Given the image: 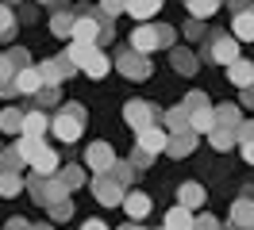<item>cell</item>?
I'll use <instances>...</instances> for the list:
<instances>
[{"mask_svg": "<svg viewBox=\"0 0 254 230\" xmlns=\"http://www.w3.org/2000/svg\"><path fill=\"white\" fill-rule=\"evenodd\" d=\"M174 43V27H135L131 35V50L135 54H150V50H158V46H170Z\"/></svg>", "mask_w": 254, "mask_h": 230, "instance_id": "obj_1", "label": "cell"}, {"mask_svg": "<svg viewBox=\"0 0 254 230\" xmlns=\"http://www.w3.org/2000/svg\"><path fill=\"white\" fill-rule=\"evenodd\" d=\"M177 199H181L177 207H200V203H204V188H200V184H181Z\"/></svg>", "mask_w": 254, "mask_h": 230, "instance_id": "obj_22", "label": "cell"}, {"mask_svg": "<svg viewBox=\"0 0 254 230\" xmlns=\"http://www.w3.org/2000/svg\"><path fill=\"white\" fill-rule=\"evenodd\" d=\"M93 196L100 199L104 207H120V199H124V188H120V184H116L108 173H104V177H96V181H93Z\"/></svg>", "mask_w": 254, "mask_h": 230, "instance_id": "obj_11", "label": "cell"}, {"mask_svg": "<svg viewBox=\"0 0 254 230\" xmlns=\"http://www.w3.org/2000/svg\"><path fill=\"white\" fill-rule=\"evenodd\" d=\"M12 89H16V92H27V96H35V92L43 89V77H39V69H35V65H27V69H16Z\"/></svg>", "mask_w": 254, "mask_h": 230, "instance_id": "obj_14", "label": "cell"}, {"mask_svg": "<svg viewBox=\"0 0 254 230\" xmlns=\"http://www.w3.org/2000/svg\"><path fill=\"white\" fill-rule=\"evenodd\" d=\"M69 215H73V203H69V196L58 199V203H50V219H54V223H65Z\"/></svg>", "mask_w": 254, "mask_h": 230, "instance_id": "obj_37", "label": "cell"}, {"mask_svg": "<svg viewBox=\"0 0 254 230\" xmlns=\"http://www.w3.org/2000/svg\"><path fill=\"white\" fill-rule=\"evenodd\" d=\"M100 8H104V15H120L127 12V0H100Z\"/></svg>", "mask_w": 254, "mask_h": 230, "instance_id": "obj_40", "label": "cell"}, {"mask_svg": "<svg viewBox=\"0 0 254 230\" xmlns=\"http://www.w3.org/2000/svg\"><path fill=\"white\" fill-rule=\"evenodd\" d=\"M19 192H23V181H19L16 173H0V196L12 199V196H19Z\"/></svg>", "mask_w": 254, "mask_h": 230, "instance_id": "obj_31", "label": "cell"}, {"mask_svg": "<svg viewBox=\"0 0 254 230\" xmlns=\"http://www.w3.org/2000/svg\"><path fill=\"white\" fill-rule=\"evenodd\" d=\"M12 81H16V65H12L8 58H0V96L12 92Z\"/></svg>", "mask_w": 254, "mask_h": 230, "instance_id": "obj_34", "label": "cell"}, {"mask_svg": "<svg viewBox=\"0 0 254 230\" xmlns=\"http://www.w3.org/2000/svg\"><path fill=\"white\" fill-rule=\"evenodd\" d=\"M81 230H108V227H104L100 219H89V223H81Z\"/></svg>", "mask_w": 254, "mask_h": 230, "instance_id": "obj_46", "label": "cell"}, {"mask_svg": "<svg viewBox=\"0 0 254 230\" xmlns=\"http://www.w3.org/2000/svg\"><path fill=\"white\" fill-rule=\"evenodd\" d=\"M16 165H23V161H19V153H16V150L0 153V173H16Z\"/></svg>", "mask_w": 254, "mask_h": 230, "instance_id": "obj_38", "label": "cell"}, {"mask_svg": "<svg viewBox=\"0 0 254 230\" xmlns=\"http://www.w3.org/2000/svg\"><path fill=\"white\" fill-rule=\"evenodd\" d=\"M192 146H196V135H192V131H181V135H170V142H166V153L185 157V153H192Z\"/></svg>", "mask_w": 254, "mask_h": 230, "instance_id": "obj_16", "label": "cell"}, {"mask_svg": "<svg viewBox=\"0 0 254 230\" xmlns=\"http://www.w3.org/2000/svg\"><path fill=\"white\" fill-rule=\"evenodd\" d=\"M85 165L93 169L96 177H104V173L116 165V153H112V146H108V142H93V146L85 150Z\"/></svg>", "mask_w": 254, "mask_h": 230, "instance_id": "obj_6", "label": "cell"}, {"mask_svg": "<svg viewBox=\"0 0 254 230\" xmlns=\"http://www.w3.org/2000/svg\"><path fill=\"white\" fill-rule=\"evenodd\" d=\"M120 207H124L131 219H146V215H150V196H146V192H127V196L120 199Z\"/></svg>", "mask_w": 254, "mask_h": 230, "instance_id": "obj_13", "label": "cell"}, {"mask_svg": "<svg viewBox=\"0 0 254 230\" xmlns=\"http://www.w3.org/2000/svg\"><path fill=\"white\" fill-rule=\"evenodd\" d=\"M50 131H54V138H62V142H77L81 131H85V111L77 104H69L65 111H58V119L50 123Z\"/></svg>", "mask_w": 254, "mask_h": 230, "instance_id": "obj_2", "label": "cell"}, {"mask_svg": "<svg viewBox=\"0 0 254 230\" xmlns=\"http://www.w3.org/2000/svg\"><path fill=\"white\" fill-rule=\"evenodd\" d=\"M27 192H31L35 199H39V203H58V199H65V188L58 181H50V177H31V181H27Z\"/></svg>", "mask_w": 254, "mask_h": 230, "instance_id": "obj_5", "label": "cell"}, {"mask_svg": "<svg viewBox=\"0 0 254 230\" xmlns=\"http://www.w3.org/2000/svg\"><path fill=\"white\" fill-rule=\"evenodd\" d=\"M181 107H185V111H196V107H208V96H204V92H192V96H185V104H181Z\"/></svg>", "mask_w": 254, "mask_h": 230, "instance_id": "obj_39", "label": "cell"}, {"mask_svg": "<svg viewBox=\"0 0 254 230\" xmlns=\"http://www.w3.org/2000/svg\"><path fill=\"white\" fill-rule=\"evenodd\" d=\"M19 123H23V111H12V107L0 111V131L4 135H19Z\"/></svg>", "mask_w": 254, "mask_h": 230, "instance_id": "obj_29", "label": "cell"}, {"mask_svg": "<svg viewBox=\"0 0 254 230\" xmlns=\"http://www.w3.org/2000/svg\"><path fill=\"white\" fill-rule=\"evenodd\" d=\"M12 31H16V15L8 4H0V39H12Z\"/></svg>", "mask_w": 254, "mask_h": 230, "instance_id": "obj_36", "label": "cell"}, {"mask_svg": "<svg viewBox=\"0 0 254 230\" xmlns=\"http://www.w3.org/2000/svg\"><path fill=\"white\" fill-rule=\"evenodd\" d=\"M235 142H254V123H239L235 127Z\"/></svg>", "mask_w": 254, "mask_h": 230, "instance_id": "obj_42", "label": "cell"}, {"mask_svg": "<svg viewBox=\"0 0 254 230\" xmlns=\"http://www.w3.org/2000/svg\"><path fill=\"white\" fill-rule=\"evenodd\" d=\"M231 227H254V199H239L231 207Z\"/></svg>", "mask_w": 254, "mask_h": 230, "instance_id": "obj_19", "label": "cell"}, {"mask_svg": "<svg viewBox=\"0 0 254 230\" xmlns=\"http://www.w3.org/2000/svg\"><path fill=\"white\" fill-rule=\"evenodd\" d=\"M27 165L35 169V177H54V173H58V153L50 150V146H39Z\"/></svg>", "mask_w": 254, "mask_h": 230, "instance_id": "obj_12", "label": "cell"}, {"mask_svg": "<svg viewBox=\"0 0 254 230\" xmlns=\"http://www.w3.org/2000/svg\"><path fill=\"white\" fill-rule=\"evenodd\" d=\"M100 35H104V23H100L96 15H77V19H73V27H69V39H73V43L96 46V43H100Z\"/></svg>", "mask_w": 254, "mask_h": 230, "instance_id": "obj_3", "label": "cell"}, {"mask_svg": "<svg viewBox=\"0 0 254 230\" xmlns=\"http://www.w3.org/2000/svg\"><path fill=\"white\" fill-rule=\"evenodd\" d=\"M139 135V150L146 157H154V153H166V142H170V131H162L158 123L154 127H143V131H135Z\"/></svg>", "mask_w": 254, "mask_h": 230, "instance_id": "obj_7", "label": "cell"}, {"mask_svg": "<svg viewBox=\"0 0 254 230\" xmlns=\"http://www.w3.org/2000/svg\"><path fill=\"white\" fill-rule=\"evenodd\" d=\"M239 146H243V157H247V161L254 165V142H239Z\"/></svg>", "mask_w": 254, "mask_h": 230, "instance_id": "obj_44", "label": "cell"}, {"mask_svg": "<svg viewBox=\"0 0 254 230\" xmlns=\"http://www.w3.org/2000/svg\"><path fill=\"white\" fill-rule=\"evenodd\" d=\"M39 230H47V227H39Z\"/></svg>", "mask_w": 254, "mask_h": 230, "instance_id": "obj_50", "label": "cell"}, {"mask_svg": "<svg viewBox=\"0 0 254 230\" xmlns=\"http://www.w3.org/2000/svg\"><path fill=\"white\" fill-rule=\"evenodd\" d=\"M166 127H170L174 135L189 131V111H185V107H170V111H166Z\"/></svg>", "mask_w": 254, "mask_h": 230, "instance_id": "obj_27", "label": "cell"}, {"mask_svg": "<svg viewBox=\"0 0 254 230\" xmlns=\"http://www.w3.org/2000/svg\"><path fill=\"white\" fill-rule=\"evenodd\" d=\"M116 65H120V73L131 77V81H146V77H150V65H146V58H143V54H135V50H124Z\"/></svg>", "mask_w": 254, "mask_h": 230, "instance_id": "obj_10", "label": "cell"}, {"mask_svg": "<svg viewBox=\"0 0 254 230\" xmlns=\"http://www.w3.org/2000/svg\"><path fill=\"white\" fill-rule=\"evenodd\" d=\"M174 65H177V73H196V58L189 50H174Z\"/></svg>", "mask_w": 254, "mask_h": 230, "instance_id": "obj_35", "label": "cell"}, {"mask_svg": "<svg viewBox=\"0 0 254 230\" xmlns=\"http://www.w3.org/2000/svg\"><path fill=\"white\" fill-rule=\"evenodd\" d=\"M162 230H192V211L189 207H174V211L166 215V227Z\"/></svg>", "mask_w": 254, "mask_h": 230, "instance_id": "obj_20", "label": "cell"}, {"mask_svg": "<svg viewBox=\"0 0 254 230\" xmlns=\"http://www.w3.org/2000/svg\"><path fill=\"white\" fill-rule=\"evenodd\" d=\"M43 4H54V0H43Z\"/></svg>", "mask_w": 254, "mask_h": 230, "instance_id": "obj_49", "label": "cell"}, {"mask_svg": "<svg viewBox=\"0 0 254 230\" xmlns=\"http://www.w3.org/2000/svg\"><path fill=\"white\" fill-rule=\"evenodd\" d=\"M212 127H216L212 107H196V111H189V131H212Z\"/></svg>", "mask_w": 254, "mask_h": 230, "instance_id": "obj_25", "label": "cell"}, {"mask_svg": "<svg viewBox=\"0 0 254 230\" xmlns=\"http://www.w3.org/2000/svg\"><path fill=\"white\" fill-rule=\"evenodd\" d=\"M108 177H112L116 184H120V188H127V184H131V177H135V169H131V165H124V161H116V165L108 169Z\"/></svg>", "mask_w": 254, "mask_h": 230, "instance_id": "obj_33", "label": "cell"}, {"mask_svg": "<svg viewBox=\"0 0 254 230\" xmlns=\"http://www.w3.org/2000/svg\"><path fill=\"white\" fill-rule=\"evenodd\" d=\"M162 0H127V12L135 15V19H150V15H158Z\"/></svg>", "mask_w": 254, "mask_h": 230, "instance_id": "obj_23", "label": "cell"}, {"mask_svg": "<svg viewBox=\"0 0 254 230\" xmlns=\"http://www.w3.org/2000/svg\"><path fill=\"white\" fill-rule=\"evenodd\" d=\"M185 8H189L192 19H208V15L220 12V0H185Z\"/></svg>", "mask_w": 254, "mask_h": 230, "instance_id": "obj_24", "label": "cell"}, {"mask_svg": "<svg viewBox=\"0 0 254 230\" xmlns=\"http://www.w3.org/2000/svg\"><path fill=\"white\" fill-rule=\"evenodd\" d=\"M54 177H58V184H62V188H81V181H85V173H81L77 165H65V169H58Z\"/></svg>", "mask_w": 254, "mask_h": 230, "instance_id": "obj_28", "label": "cell"}, {"mask_svg": "<svg viewBox=\"0 0 254 230\" xmlns=\"http://www.w3.org/2000/svg\"><path fill=\"white\" fill-rule=\"evenodd\" d=\"M73 19H77V15H69V12H54V19H50V31H54L58 39H69V27H73Z\"/></svg>", "mask_w": 254, "mask_h": 230, "instance_id": "obj_32", "label": "cell"}, {"mask_svg": "<svg viewBox=\"0 0 254 230\" xmlns=\"http://www.w3.org/2000/svg\"><path fill=\"white\" fill-rule=\"evenodd\" d=\"M93 50H96V46H89V43H69L62 58L69 61V65H85V61L93 58Z\"/></svg>", "mask_w": 254, "mask_h": 230, "instance_id": "obj_21", "label": "cell"}, {"mask_svg": "<svg viewBox=\"0 0 254 230\" xmlns=\"http://www.w3.org/2000/svg\"><path fill=\"white\" fill-rule=\"evenodd\" d=\"M231 31H235V43H254V12H239Z\"/></svg>", "mask_w": 254, "mask_h": 230, "instance_id": "obj_18", "label": "cell"}, {"mask_svg": "<svg viewBox=\"0 0 254 230\" xmlns=\"http://www.w3.org/2000/svg\"><path fill=\"white\" fill-rule=\"evenodd\" d=\"M4 4H16V0H4Z\"/></svg>", "mask_w": 254, "mask_h": 230, "instance_id": "obj_48", "label": "cell"}, {"mask_svg": "<svg viewBox=\"0 0 254 230\" xmlns=\"http://www.w3.org/2000/svg\"><path fill=\"white\" fill-rule=\"evenodd\" d=\"M192 230H220V219H212V215H200V219H192Z\"/></svg>", "mask_w": 254, "mask_h": 230, "instance_id": "obj_41", "label": "cell"}, {"mask_svg": "<svg viewBox=\"0 0 254 230\" xmlns=\"http://www.w3.org/2000/svg\"><path fill=\"white\" fill-rule=\"evenodd\" d=\"M243 107H254V85H247V89H243Z\"/></svg>", "mask_w": 254, "mask_h": 230, "instance_id": "obj_43", "label": "cell"}, {"mask_svg": "<svg viewBox=\"0 0 254 230\" xmlns=\"http://www.w3.org/2000/svg\"><path fill=\"white\" fill-rule=\"evenodd\" d=\"M208 58L216 61V65H231V61L239 58V43H235V39H227V35H212Z\"/></svg>", "mask_w": 254, "mask_h": 230, "instance_id": "obj_8", "label": "cell"}, {"mask_svg": "<svg viewBox=\"0 0 254 230\" xmlns=\"http://www.w3.org/2000/svg\"><path fill=\"white\" fill-rule=\"evenodd\" d=\"M19 135L23 138H43L47 135V115H43V111H27L23 123H19Z\"/></svg>", "mask_w": 254, "mask_h": 230, "instance_id": "obj_15", "label": "cell"}, {"mask_svg": "<svg viewBox=\"0 0 254 230\" xmlns=\"http://www.w3.org/2000/svg\"><path fill=\"white\" fill-rule=\"evenodd\" d=\"M227 77L235 81L239 89L254 85V61H243V58H235V61H231V69H227Z\"/></svg>", "mask_w": 254, "mask_h": 230, "instance_id": "obj_17", "label": "cell"}, {"mask_svg": "<svg viewBox=\"0 0 254 230\" xmlns=\"http://www.w3.org/2000/svg\"><path fill=\"white\" fill-rule=\"evenodd\" d=\"M208 142H212L216 150H231V146H235V131H223V127H212V131H208Z\"/></svg>", "mask_w": 254, "mask_h": 230, "instance_id": "obj_30", "label": "cell"}, {"mask_svg": "<svg viewBox=\"0 0 254 230\" xmlns=\"http://www.w3.org/2000/svg\"><path fill=\"white\" fill-rule=\"evenodd\" d=\"M124 230H143V227H124Z\"/></svg>", "mask_w": 254, "mask_h": 230, "instance_id": "obj_47", "label": "cell"}, {"mask_svg": "<svg viewBox=\"0 0 254 230\" xmlns=\"http://www.w3.org/2000/svg\"><path fill=\"white\" fill-rule=\"evenodd\" d=\"M69 73H73V65H69L65 58H50V61L39 65V77H43V85H47V89H58Z\"/></svg>", "mask_w": 254, "mask_h": 230, "instance_id": "obj_9", "label": "cell"}, {"mask_svg": "<svg viewBox=\"0 0 254 230\" xmlns=\"http://www.w3.org/2000/svg\"><path fill=\"white\" fill-rule=\"evenodd\" d=\"M4 230H31V227H27L23 219H8V227H4Z\"/></svg>", "mask_w": 254, "mask_h": 230, "instance_id": "obj_45", "label": "cell"}, {"mask_svg": "<svg viewBox=\"0 0 254 230\" xmlns=\"http://www.w3.org/2000/svg\"><path fill=\"white\" fill-rule=\"evenodd\" d=\"M124 119L131 131H143V127H154V119H158V111L146 104V100H127L124 107Z\"/></svg>", "mask_w": 254, "mask_h": 230, "instance_id": "obj_4", "label": "cell"}, {"mask_svg": "<svg viewBox=\"0 0 254 230\" xmlns=\"http://www.w3.org/2000/svg\"><path fill=\"white\" fill-rule=\"evenodd\" d=\"M81 69H85V73H89V77H93V81H100V77H104V73H108V69H112V65H108V58H104V54H100V50H93V58H89V61H85V65H81Z\"/></svg>", "mask_w": 254, "mask_h": 230, "instance_id": "obj_26", "label": "cell"}]
</instances>
